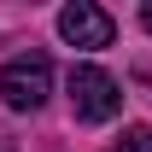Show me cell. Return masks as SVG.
Segmentation results:
<instances>
[{
  "label": "cell",
  "mask_w": 152,
  "mask_h": 152,
  "mask_svg": "<svg viewBox=\"0 0 152 152\" xmlns=\"http://www.w3.org/2000/svg\"><path fill=\"white\" fill-rule=\"evenodd\" d=\"M70 105H76V123H111L123 111V88L99 64H76L70 70Z\"/></svg>",
  "instance_id": "obj_1"
},
{
  "label": "cell",
  "mask_w": 152,
  "mask_h": 152,
  "mask_svg": "<svg viewBox=\"0 0 152 152\" xmlns=\"http://www.w3.org/2000/svg\"><path fill=\"white\" fill-rule=\"evenodd\" d=\"M0 94H6V105H12V111H35L41 99L53 94V64H47L41 53L12 58V64L0 70Z\"/></svg>",
  "instance_id": "obj_2"
},
{
  "label": "cell",
  "mask_w": 152,
  "mask_h": 152,
  "mask_svg": "<svg viewBox=\"0 0 152 152\" xmlns=\"http://www.w3.org/2000/svg\"><path fill=\"white\" fill-rule=\"evenodd\" d=\"M58 35L70 41V47H111V35H117V23H111V12H99L94 0H70L64 12H58Z\"/></svg>",
  "instance_id": "obj_3"
},
{
  "label": "cell",
  "mask_w": 152,
  "mask_h": 152,
  "mask_svg": "<svg viewBox=\"0 0 152 152\" xmlns=\"http://www.w3.org/2000/svg\"><path fill=\"white\" fill-rule=\"evenodd\" d=\"M111 152H152V123H140V129H129L123 140H117Z\"/></svg>",
  "instance_id": "obj_4"
},
{
  "label": "cell",
  "mask_w": 152,
  "mask_h": 152,
  "mask_svg": "<svg viewBox=\"0 0 152 152\" xmlns=\"http://www.w3.org/2000/svg\"><path fill=\"white\" fill-rule=\"evenodd\" d=\"M140 23H146V29H152V0H146V6H140Z\"/></svg>",
  "instance_id": "obj_5"
}]
</instances>
